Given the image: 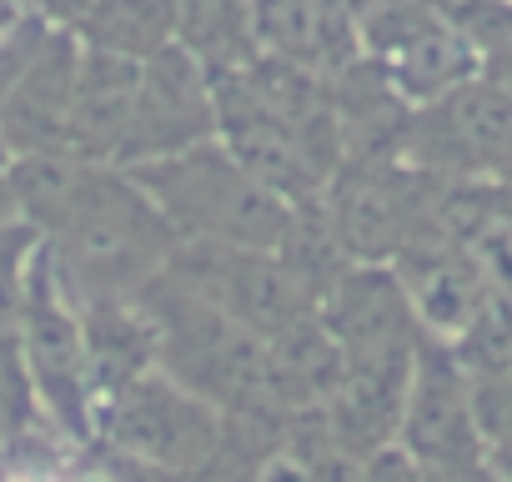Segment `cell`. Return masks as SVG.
I'll return each mask as SVG.
<instances>
[{
    "mask_svg": "<svg viewBox=\"0 0 512 482\" xmlns=\"http://www.w3.org/2000/svg\"><path fill=\"white\" fill-rule=\"evenodd\" d=\"M16 482H36V477H16Z\"/></svg>",
    "mask_w": 512,
    "mask_h": 482,
    "instance_id": "6da1fadb",
    "label": "cell"
}]
</instances>
